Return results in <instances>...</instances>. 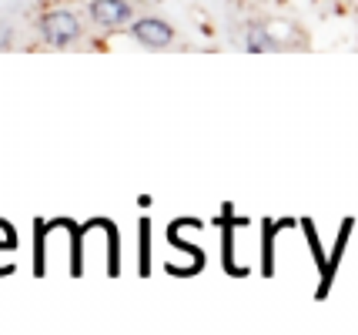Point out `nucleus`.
Wrapping results in <instances>:
<instances>
[{
    "label": "nucleus",
    "mask_w": 358,
    "mask_h": 335,
    "mask_svg": "<svg viewBox=\"0 0 358 335\" xmlns=\"http://www.w3.org/2000/svg\"><path fill=\"white\" fill-rule=\"evenodd\" d=\"M10 245H14V231H10V228H7V224L0 222V252H7V248H10Z\"/></svg>",
    "instance_id": "39448f33"
},
{
    "label": "nucleus",
    "mask_w": 358,
    "mask_h": 335,
    "mask_svg": "<svg viewBox=\"0 0 358 335\" xmlns=\"http://www.w3.org/2000/svg\"><path fill=\"white\" fill-rule=\"evenodd\" d=\"M131 34H134V41L138 44H144V48H168L174 41V27L168 24V20H161V17H141L138 24L131 27Z\"/></svg>",
    "instance_id": "f03ea898"
},
{
    "label": "nucleus",
    "mask_w": 358,
    "mask_h": 335,
    "mask_svg": "<svg viewBox=\"0 0 358 335\" xmlns=\"http://www.w3.org/2000/svg\"><path fill=\"white\" fill-rule=\"evenodd\" d=\"M245 48L251 50V54H262V50H275V41L268 37L265 24H255L248 31V41H245Z\"/></svg>",
    "instance_id": "20e7f679"
},
{
    "label": "nucleus",
    "mask_w": 358,
    "mask_h": 335,
    "mask_svg": "<svg viewBox=\"0 0 358 335\" xmlns=\"http://www.w3.org/2000/svg\"><path fill=\"white\" fill-rule=\"evenodd\" d=\"M84 27H80V17L74 10H47L41 17V37H44L50 48H67V44H78Z\"/></svg>",
    "instance_id": "f257e3e1"
},
{
    "label": "nucleus",
    "mask_w": 358,
    "mask_h": 335,
    "mask_svg": "<svg viewBox=\"0 0 358 335\" xmlns=\"http://www.w3.org/2000/svg\"><path fill=\"white\" fill-rule=\"evenodd\" d=\"M87 14L97 27H121L127 24L131 17H134V7L127 3V0H91V7H87Z\"/></svg>",
    "instance_id": "7ed1b4c3"
}]
</instances>
